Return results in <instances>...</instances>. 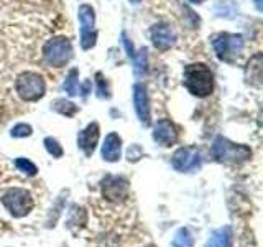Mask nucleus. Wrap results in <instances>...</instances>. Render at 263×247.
Here are the masks:
<instances>
[{"label":"nucleus","mask_w":263,"mask_h":247,"mask_svg":"<svg viewBox=\"0 0 263 247\" xmlns=\"http://www.w3.org/2000/svg\"><path fill=\"white\" fill-rule=\"evenodd\" d=\"M183 84L196 97H208L214 91L212 71L202 63L187 64L183 71Z\"/></svg>","instance_id":"1"},{"label":"nucleus","mask_w":263,"mask_h":247,"mask_svg":"<svg viewBox=\"0 0 263 247\" xmlns=\"http://www.w3.org/2000/svg\"><path fill=\"white\" fill-rule=\"evenodd\" d=\"M212 155L217 162L242 163L252 156V150L247 145L234 144L226 137H217L212 144Z\"/></svg>","instance_id":"2"},{"label":"nucleus","mask_w":263,"mask_h":247,"mask_svg":"<svg viewBox=\"0 0 263 247\" xmlns=\"http://www.w3.org/2000/svg\"><path fill=\"white\" fill-rule=\"evenodd\" d=\"M212 46L220 61L234 63L243 51L245 41L243 37L237 33H219L212 38Z\"/></svg>","instance_id":"3"},{"label":"nucleus","mask_w":263,"mask_h":247,"mask_svg":"<svg viewBox=\"0 0 263 247\" xmlns=\"http://www.w3.org/2000/svg\"><path fill=\"white\" fill-rule=\"evenodd\" d=\"M15 91L23 101L35 102L45 96L46 84H45V79L41 78L38 73L27 71V73L18 74V78L15 81Z\"/></svg>","instance_id":"4"},{"label":"nucleus","mask_w":263,"mask_h":247,"mask_svg":"<svg viewBox=\"0 0 263 247\" xmlns=\"http://www.w3.org/2000/svg\"><path fill=\"white\" fill-rule=\"evenodd\" d=\"M72 58V45L69 38L54 37L48 40L43 46V60L54 68H61L66 63H69Z\"/></svg>","instance_id":"5"},{"label":"nucleus","mask_w":263,"mask_h":247,"mask_svg":"<svg viewBox=\"0 0 263 247\" xmlns=\"http://www.w3.org/2000/svg\"><path fill=\"white\" fill-rule=\"evenodd\" d=\"M4 208L13 218H23L33 209V198L23 188H12L2 196Z\"/></svg>","instance_id":"6"},{"label":"nucleus","mask_w":263,"mask_h":247,"mask_svg":"<svg viewBox=\"0 0 263 247\" xmlns=\"http://www.w3.org/2000/svg\"><path fill=\"white\" fill-rule=\"evenodd\" d=\"M79 16V23H81V46L82 49H90L96 45V31H94V25H96V13L94 8L90 5H81L78 10Z\"/></svg>","instance_id":"7"},{"label":"nucleus","mask_w":263,"mask_h":247,"mask_svg":"<svg viewBox=\"0 0 263 247\" xmlns=\"http://www.w3.org/2000/svg\"><path fill=\"white\" fill-rule=\"evenodd\" d=\"M201 153L197 148L194 147H181L175 152L171 158V165L176 171L181 173H187V171H194L201 167Z\"/></svg>","instance_id":"8"},{"label":"nucleus","mask_w":263,"mask_h":247,"mask_svg":"<svg viewBox=\"0 0 263 247\" xmlns=\"http://www.w3.org/2000/svg\"><path fill=\"white\" fill-rule=\"evenodd\" d=\"M102 195L112 203H120L128 196V181L122 177H107L102 181Z\"/></svg>","instance_id":"9"},{"label":"nucleus","mask_w":263,"mask_h":247,"mask_svg":"<svg viewBox=\"0 0 263 247\" xmlns=\"http://www.w3.org/2000/svg\"><path fill=\"white\" fill-rule=\"evenodd\" d=\"M152 41L156 49H161V51H166L173 45L176 43V33L170 25L166 23H156L150 30Z\"/></svg>","instance_id":"10"},{"label":"nucleus","mask_w":263,"mask_h":247,"mask_svg":"<svg viewBox=\"0 0 263 247\" xmlns=\"http://www.w3.org/2000/svg\"><path fill=\"white\" fill-rule=\"evenodd\" d=\"M134 104H135V111L140 122L143 126H150L152 122V111H150V101H148V93L146 87L143 84H135L134 86Z\"/></svg>","instance_id":"11"},{"label":"nucleus","mask_w":263,"mask_h":247,"mask_svg":"<svg viewBox=\"0 0 263 247\" xmlns=\"http://www.w3.org/2000/svg\"><path fill=\"white\" fill-rule=\"evenodd\" d=\"M178 134H176V129L175 126L168 120V119H161L155 123V129H153V140L156 144H160L163 147H170L176 142Z\"/></svg>","instance_id":"12"},{"label":"nucleus","mask_w":263,"mask_h":247,"mask_svg":"<svg viewBox=\"0 0 263 247\" xmlns=\"http://www.w3.org/2000/svg\"><path fill=\"white\" fill-rule=\"evenodd\" d=\"M97 140H99V126H97L96 122H92V123H89V126L84 130L79 132V135H78V147L89 156V155L94 153Z\"/></svg>","instance_id":"13"},{"label":"nucleus","mask_w":263,"mask_h":247,"mask_svg":"<svg viewBox=\"0 0 263 247\" xmlns=\"http://www.w3.org/2000/svg\"><path fill=\"white\" fill-rule=\"evenodd\" d=\"M120 150H122V138L115 132H112L104 140L102 158L105 162H117L120 158Z\"/></svg>","instance_id":"14"},{"label":"nucleus","mask_w":263,"mask_h":247,"mask_svg":"<svg viewBox=\"0 0 263 247\" xmlns=\"http://www.w3.org/2000/svg\"><path fill=\"white\" fill-rule=\"evenodd\" d=\"M245 79L253 86L261 84V55L257 53L247 64L245 69Z\"/></svg>","instance_id":"15"},{"label":"nucleus","mask_w":263,"mask_h":247,"mask_svg":"<svg viewBox=\"0 0 263 247\" xmlns=\"http://www.w3.org/2000/svg\"><path fill=\"white\" fill-rule=\"evenodd\" d=\"M230 241H232V236H230V229L229 227H222L216 231L211 239L205 244V247H230Z\"/></svg>","instance_id":"16"},{"label":"nucleus","mask_w":263,"mask_h":247,"mask_svg":"<svg viewBox=\"0 0 263 247\" xmlns=\"http://www.w3.org/2000/svg\"><path fill=\"white\" fill-rule=\"evenodd\" d=\"M173 247H193L194 245V239H193V234L189 233V229L187 227H181L175 239H173V242H171Z\"/></svg>","instance_id":"17"},{"label":"nucleus","mask_w":263,"mask_h":247,"mask_svg":"<svg viewBox=\"0 0 263 247\" xmlns=\"http://www.w3.org/2000/svg\"><path fill=\"white\" fill-rule=\"evenodd\" d=\"M78 79H79V73H78V69H71L68 76H66V81H64V91H66V93H68L69 96H78V94H79Z\"/></svg>","instance_id":"18"},{"label":"nucleus","mask_w":263,"mask_h":247,"mask_svg":"<svg viewBox=\"0 0 263 247\" xmlns=\"http://www.w3.org/2000/svg\"><path fill=\"white\" fill-rule=\"evenodd\" d=\"M53 109L56 112L63 114V115H68V117H71V115H74V114L78 112L76 104H72L69 101H64V99H58V101L53 104Z\"/></svg>","instance_id":"19"},{"label":"nucleus","mask_w":263,"mask_h":247,"mask_svg":"<svg viewBox=\"0 0 263 247\" xmlns=\"http://www.w3.org/2000/svg\"><path fill=\"white\" fill-rule=\"evenodd\" d=\"M146 48H142L138 51V55L134 56L135 60V71L137 74H145L146 73V64H148V55H146Z\"/></svg>","instance_id":"20"},{"label":"nucleus","mask_w":263,"mask_h":247,"mask_svg":"<svg viewBox=\"0 0 263 247\" xmlns=\"http://www.w3.org/2000/svg\"><path fill=\"white\" fill-rule=\"evenodd\" d=\"M45 147L49 155H53V158H60V156H63V148L61 145L58 144V140L51 138V137H46L45 138Z\"/></svg>","instance_id":"21"},{"label":"nucleus","mask_w":263,"mask_h":247,"mask_svg":"<svg viewBox=\"0 0 263 247\" xmlns=\"http://www.w3.org/2000/svg\"><path fill=\"white\" fill-rule=\"evenodd\" d=\"M15 165H16V168H18L20 171L27 173V175H30V177H35L36 171H38L36 167H35V163H31L27 158H16L15 160Z\"/></svg>","instance_id":"22"},{"label":"nucleus","mask_w":263,"mask_h":247,"mask_svg":"<svg viewBox=\"0 0 263 247\" xmlns=\"http://www.w3.org/2000/svg\"><path fill=\"white\" fill-rule=\"evenodd\" d=\"M12 137L15 138H23V137H30L31 135V127L28 123H16V126L12 129Z\"/></svg>","instance_id":"23"},{"label":"nucleus","mask_w":263,"mask_h":247,"mask_svg":"<svg viewBox=\"0 0 263 247\" xmlns=\"http://www.w3.org/2000/svg\"><path fill=\"white\" fill-rule=\"evenodd\" d=\"M122 43H123V46H125V49H127L128 58H134L135 56V53H134V45L130 43V40L127 38V33L125 31L122 33Z\"/></svg>","instance_id":"24"},{"label":"nucleus","mask_w":263,"mask_h":247,"mask_svg":"<svg viewBox=\"0 0 263 247\" xmlns=\"http://www.w3.org/2000/svg\"><path fill=\"white\" fill-rule=\"evenodd\" d=\"M255 5H257L258 10H261V0H255Z\"/></svg>","instance_id":"25"},{"label":"nucleus","mask_w":263,"mask_h":247,"mask_svg":"<svg viewBox=\"0 0 263 247\" xmlns=\"http://www.w3.org/2000/svg\"><path fill=\"white\" fill-rule=\"evenodd\" d=\"M191 4H201V2H204V0H189Z\"/></svg>","instance_id":"26"},{"label":"nucleus","mask_w":263,"mask_h":247,"mask_svg":"<svg viewBox=\"0 0 263 247\" xmlns=\"http://www.w3.org/2000/svg\"><path fill=\"white\" fill-rule=\"evenodd\" d=\"M130 2H132V4H140L142 0H130Z\"/></svg>","instance_id":"27"}]
</instances>
